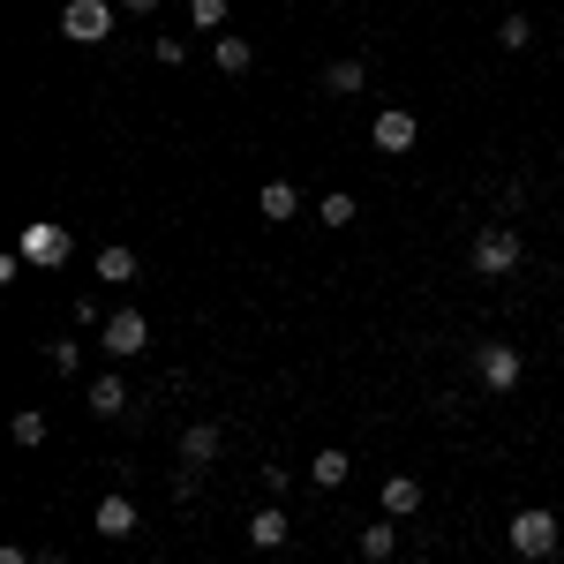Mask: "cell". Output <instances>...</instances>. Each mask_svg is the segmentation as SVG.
<instances>
[{
	"label": "cell",
	"instance_id": "obj_10",
	"mask_svg": "<svg viewBox=\"0 0 564 564\" xmlns=\"http://www.w3.org/2000/svg\"><path fill=\"white\" fill-rule=\"evenodd\" d=\"M212 61H218V76H249V68H257V45L234 39V31H218V39H212Z\"/></svg>",
	"mask_w": 564,
	"mask_h": 564
},
{
	"label": "cell",
	"instance_id": "obj_24",
	"mask_svg": "<svg viewBox=\"0 0 564 564\" xmlns=\"http://www.w3.org/2000/svg\"><path fill=\"white\" fill-rule=\"evenodd\" d=\"M151 61H159V68H181V61H188V45H174V39H159V45H151Z\"/></svg>",
	"mask_w": 564,
	"mask_h": 564
},
{
	"label": "cell",
	"instance_id": "obj_4",
	"mask_svg": "<svg viewBox=\"0 0 564 564\" xmlns=\"http://www.w3.org/2000/svg\"><path fill=\"white\" fill-rule=\"evenodd\" d=\"M68 257H76V234H68V226H23V263L61 271Z\"/></svg>",
	"mask_w": 564,
	"mask_h": 564
},
{
	"label": "cell",
	"instance_id": "obj_16",
	"mask_svg": "<svg viewBox=\"0 0 564 564\" xmlns=\"http://www.w3.org/2000/svg\"><path fill=\"white\" fill-rule=\"evenodd\" d=\"M249 542H257V550H286V512H279V505H263L257 520H249Z\"/></svg>",
	"mask_w": 564,
	"mask_h": 564
},
{
	"label": "cell",
	"instance_id": "obj_6",
	"mask_svg": "<svg viewBox=\"0 0 564 564\" xmlns=\"http://www.w3.org/2000/svg\"><path fill=\"white\" fill-rule=\"evenodd\" d=\"M369 135H377V151H391V159H399V151H414V143H422V121H414L406 106H384Z\"/></svg>",
	"mask_w": 564,
	"mask_h": 564
},
{
	"label": "cell",
	"instance_id": "obj_21",
	"mask_svg": "<svg viewBox=\"0 0 564 564\" xmlns=\"http://www.w3.org/2000/svg\"><path fill=\"white\" fill-rule=\"evenodd\" d=\"M316 218H324V226H354V196H347V188H332V196L316 204Z\"/></svg>",
	"mask_w": 564,
	"mask_h": 564
},
{
	"label": "cell",
	"instance_id": "obj_12",
	"mask_svg": "<svg viewBox=\"0 0 564 564\" xmlns=\"http://www.w3.org/2000/svg\"><path fill=\"white\" fill-rule=\"evenodd\" d=\"M324 90H332V98H354V90H369V61H332V68H324Z\"/></svg>",
	"mask_w": 564,
	"mask_h": 564
},
{
	"label": "cell",
	"instance_id": "obj_1",
	"mask_svg": "<svg viewBox=\"0 0 564 564\" xmlns=\"http://www.w3.org/2000/svg\"><path fill=\"white\" fill-rule=\"evenodd\" d=\"M467 263H475L481 279H505V271H520V263H527L520 226H481V234H475V249H467Z\"/></svg>",
	"mask_w": 564,
	"mask_h": 564
},
{
	"label": "cell",
	"instance_id": "obj_25",
	"mask_svg": "<svg viewBox=\"0 0 564 564\" xmlns=\"http://www.w3.org/2000/svg\"><path fill=\"white\" fill-rule=\"evenodd\" d=\"M0 564H39V557H31V550H15V542H8V550H0Z\"/></svg>",
	"mask_w": 564,
	"mask_h": 564
},
{
	"label": "cell",
	"instance_id": "obj_9",
	"mask_svg": "<svg viewBox=\"0 0 564 564\" xmlns=\"http://www.w3.org/2000/svg\"><path fill=\"white\" fill-rule=\"evenodd\" d=\"M98 534H106V542H129L135 534V497H121V489H106V497H98Z\"/></svg>",
	"mask_w": 564,
	"mask_h": 564
},
{
	"label": "cell",
	"instance_id": "obj_13",
	"mask_svg": "<svg viewBox=\"0 0 564 564\" xmlns=\"http://www.w3.org/2000/svg\"><path fill=\"white\" fill-rule=\"evenodd\" d=\"M257 212H263V218H279V226H286V218L302 212V196H294V181H263V188H257Z\"/></svg>",
	"mask_w": 564,
	"mask_h": 564
},
{
	"label": "cell",
	"instance_id": "obj_26",
	"mask_svg": "<svg viewBox=\"0 0 564 564\" xmlns=\"http://www.w3.org/2000/svg\"><path fill=\"white\" fill-rule=\"evenodd\" d=\"M121 8H129V15H151V8H159V0H121Z\"/></svg>",
	"mask_w": 564,
	"mask_h": 564
},
{
	"label": "cell",
	"instance_id": "obj_8",
	"mask_svg": "<svg viewBox=\"0 0 564 564\" xmlns=\"http://www.w3.org/2000/svg\"><path fill=\"white\" fill-rule=\"evenodd\" d=\"M143 347H151L143 308H113V316H106V354H143Z\"/></svg>",
	"mask_w": 564,
	"mask_h": 564
},
{
	"label": "cell",
	"instance_id": "obj_17",
	"mask_svg": "<svg viewBox=\"0 0 564 564\" xmlns=\"http://www.w3.org/2000/svg\"><path fill=\"white\" fill-rule=\"evenodd\" d=\"M391 550H399V520H391V512H384V520H377V527H361V557H369V564H384Z\"/></svg>",
	"mask_w": 564,
	"mask_h": 564
},
{
	"label": "cell",
	"instance_id": "obj_19",
	"mask_svg": "<svg viewBox=\"0 0 564 564\" xmlns=\"http://www.w3.org/2000/svg\"><path fill=\"white\" fill-rule=\"evenodd\" d=\"M8 436H15L23 452H39V444H45V414H39V406H23V414L8 422Z\"/></svg>",
	"mask_w": 564,
	"mask_h": 564
},
{
	"label": "cell",
	"instance_id": "obj_3",
	"mask_svg": "<svg viewBox=\"0 0 564 564\" xmlns=\"http://www.w3.org/2000/svg\"><path fill=\"white\" fill-rule=\"evenodd\" d=\"M61 31L76 45H106L113 39V0H68L61 8Z\"/></svg>",
	"mask_w": 564,
	"mask_h": 564
},
{
	"label": "cell",
	"instance_id": "obj_7",
	"mask_svg": "<svg viewBox=\"0 0 564 564\" xmlns=\"http://www.w3.org/2000/svg\"><path fill=\"white\" fill-rule=\"evenodd\" d=\"M218 444H226L218 422H188V430H181V475H204V467L218 459Z\"/></svg>",
	"mask_w": 564,
	"mask_h": 564
},
{
	"label": "cell",
	"instance_id": "obj_18",
	"mask_svg": "<svg viewBox=\"0 0 564 564\" xmlns=\"http://www.w3.org/2000/svg\"><path fill=\"white\" fill-rule=\"evenodd\" d=\"M347 475H354V467H347V452H339V444L308 459V481H316V489H339V481H347Z\"/></svg>",
	"mask_w": 564,
	"mask_h": 564
},
{
	"label": "cell",
	"instance_id": "obj_23",
	"mask_svg": "<svg viewBox=\"0 0 564 564\" xmlns=\"http://www.w3.org/2000/svg\"><path fill=\"white\" fill-rule=\"evenodd\" d=\"M45 361H53L61 377H76V361H84V347H76V339H53V347H45Z\"/></svg>",
	"mask_w": 564,
	"mask_h": 564
},
{
	"label": "cell",
	"instance_id": "obj_5",
	"mask_svg": "<svg viewBox=\"0 0 564 564\" xmlns=\"http://www.w3.org/2000/svg\"><path fill=\"white\" fill-rule=\"evenodd\" d=\"M475 377L489 391H512L527 377V361H520V347H505V339H489V347H475Z\"/></svg>",
	"mask_w": 564,
	"mask_h": 564
},
{
	"label": "cell",
	"instance_id": "obj_20",
	"mask_svg": "<svg viewBox=\"0 0 564 564\" xmlns=\"http://www.w3.org/2000/svg\"><path fill=\"white\" fill-rule=\"evenodd\" d=\"M497 45H505V53H527V45H534V23H527V15H505V23H497Z\"/></svg>",
	"mask_w": 564,
	"mask_h": 564
},
{
	"label": "cell",
	"instance_id": "obj_11",
	"mask_svg": "<svg viewBox=\"0 0 564 564\" xmlns=\"http://www.w3.org/2000/svg\"><path fill=\"white\" fill-rule=\"evenodd\" d=\"M135 279V249L129 241H106V249H98V286H129Z\"/></svg>",
	"mask_w": 564,
	"mask_h": 564
},
{
	"label": "cell",
	"instance_id": "obj_14",
	"mask_svg": "<svg viewBox=\"0 0 564 564\" xmlns=\"http://www.w3.org/2000/svg\"><path fill=\"white\" fill-rule=\"evenodd\" d=\"M384 512H391V520H414V512H422V481H414V475H391L384 481Z\"/></svg>",
	"mask_w": 564,
	"mask_h": 564
},
{
	"label": "cell",
	"instance_id": "obj_2",
	"mask_svg": "<svg viewBox=\"0 0 564 564\" xmlns=\"http://www.w3.org/2000/svg\"><path fill=\"white\" fill-rule=\"evenodd\" d=\"M512 550H520L527 564H542V557H557V542H564V527H557V512H542V505H527V512H512Z\"/></svg>",
	"mask_w": 564,
	"mask_h": 564
},
{
	"label": "cell",
	"instance_id": "obj_15",
	"mask_svg": "<svg viewBox=\"0 0 564 564\" xmlns=\"http://www.w3.org/2000/svg\"><path fill=\"white\" fill-rule=\"evenodd\" d=\"M90 414H98V422L129 414V384H121V377H98V384H90Z\"/></svg>",
	"mask_w": 564,
	"mask_h": 564
},
{
	"label": "cell",
	"instance_id": "obj_22",
	"mask_svg": "<svg viewBox=\"0 0 564 564\" xmlns=\"http://www.w3.org/2000/svg\"><path fill=\"white\" fill-rule=\"evenodd\" d=\"M188 15H196V31H226V0H188Z\"/></svg>",
	"mask_w": 564,
	"mask_h": 564
},
{
	"label": "cell",
	"instance_id": "obj_27",
	"mask_svg": "<svg viewBox=\"0 0 564 564\" xmlns=\"http://www.w3.org/2000/svg\"><path fill=\"white\" fill-rule=\"evenodd\" d=\"M557 61H564V45H557Z\"/></svg>",
	"mask_w": 564,
	"mask_h": 564
}]
</instances>
